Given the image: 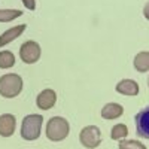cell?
Returning <instances> with one entry per match:
<instances>
[{
    "instance_id": "6da1fadb",
    "label": "cell",
    "mask_w": 149,
    "mask_h": 149,
    "mask_svg": "<svg viewBox=\"0 0 149 149\" xmlns=\"http://www.w3.org/2000/svg\"><path fill=\"white\" fill-rule=\"evenodd\" d=\"M22 91V79L17 73H8L0 78V95L14 98Z\"/></svg>"
},
{
    "instance_id": "7a4b0ae2",
    "label": "cell",
    "mask_w": 149,
    "mask_h": 149,
    "mask_svg": "<svg viewBox=\"0 0 149 149\" xmlns=\"http://www.w3.org/2000/svg\"><path fill=\"white\" fill-rule=\"evenodd\" d=\"M69 130L70 125L64 118L54 116L46 124V137L51 142H61L69 136Z\"/></svg>"
},
{
    "instance_id": "3957f363",
    "label": "cell",
    "mask_w": 149,
    "mask_h": 149,
    "mask_svg": "<svg viewBox=\"0 0 149 149\" xmlns=\"http://www.w3.org/2000/svg\"><path fill=\"white\" fill-rule=\"evenodd\" d=\"M42 122H43V116L42 115H27L22 119L21 124V137L24 140H36L40 136V130H42Z\"/></svg>"
},
{
    "instance_id": "277c9868",
    "label": "cell",
    "mask_w": 149,
    "mask_h": 149,
    "mask_svg": "<svg viewBox=\"0 0 149 149\" xmlns=\"http://www.w3.org/2000/svg\"><path fill=\"white\" fill-rule=\"evenodd\" d=\"M79 140L82 146L88 148V149H94L102 143V131L95 125H88V127L82 128L79 134Z\"/></svg>"
},
{
    "instance_id": "5b68a950",
    "label": "cell",
    "mask_w": 149,
    "mask_h": 149,
    "mask_svg": "<svg viewBox=\"0 0 149 149\" xmlns=\"http://www.w3.org/2000/svg\"><path fill=\"white\" fill-rule=\"evenodd\" d=\"M40 54H42L40 46L34 40L24 42L21 45V48H19V57H21V60L24 61V63H27V64H33V63H36V61H39Z\"/></svg>"
},
{
    "instance_id": "8992f818",
    "label": "cell",
    "mask_w": 149,
    "mask_h": 149,
    "mask_svg": "<svg viewBox=\"0 0 149 149\" xmlns=\"http://www.w3.org/2000/svg\"><path fill=\"white\" fill-rule=\"evenodd\" d=\"M134 121H136V131H137V134L143 139H149V106L139 110Z\"/></svg>"
},
{
    "instance_id": "52a82bcc",
    "label": "cell",
    "mask_w": 149,
    "mask_h": 149,
    "mask_svg": "<svg viewBox=\"0 0 149 149\" xmlns=\"http://www.w3.org/2000/svg\"><path fill=\"white\" fill-rule=\"evenodd\" d=\"M17 121L12 113H3L0 115V136L3 137H10L15 133Z\"/></svg>"
},
{
    "instance_id": "ba28073f",
    "label": "cell",
    "mask_w": 149,
    "mask_h": 149,
    "mask_svg": "<svg viewBox=\"0 0 149 149\" xmlns=\"http://www.w3.org/2000/svg\"><path fill=\"white\" fill-rule=\"evenodd\" d=\"M57 102V94L54 90H43L39 95H37L36 98V104L39 109L42 110H48V109H51Z\"/></svg>"
},
{
    "instance_id": "9c48e42d",
    "label": "cell",
    "mask_w": 149,
    "mask_h": 149,
    "mask_svg": "<svg viewBox=\"0 0 149 149\" xmlns=\"http://www.w3.org/2000/svg\"><path fill=\"white\" fill-rule=\"evenodd\" d=\"M116 93L124 95H137L139 94V84L133 79H122L116 84Z\"/></svg>"
},
{
    "instance_id": "30bf717a",
    "label": "cell",
    "mask_w": 149,
    "mask_h": 149,
    "mask_svg": "<svg viewBox=\"0 0 149 149\" xmlns=\"http://www.w3.org/2000/svg\"><path fill=\"white\" fill-rule=\"evenodd\" d=\"M26 27H27L26 24H19V26H15V27L6 30L3 34H0V48L5 46V45H8V43H10L14 39H17V37H19V36L24 33Z\"/></svg>"
},
{
    "instance_id": "8fae6325",
    "label": "cell",
    "mask_w": 149,
    "mask_h": 149,
    "mask_svg": "<svg viewBox=\"0 0 149 149\" xmlns=\"http://www.w3.org/2000/svg\"><path fill=\"white\" fill-rule=\"evenodd\" d=\"M124 113V107L118 103H107L102 109V118L104 119H118Z\"/></svg>"
},
{
    "instance_id": "7c38bea8",
    "label": "cell",
    "mask_w": 149,
    "mask_h": 149,
    "mask_svg": "<svg viewBox=\"0 0 149 149\" xmlns=\"http://www.w3.org/2000/svg\"><path fill=\"white\" fill-rule=\"evenodd\" d=\"M133 64H134V69L137 70V72H140V73L148 72L149 70V52L148 51L139 52L137 55L134 57Z\"/></svg>"
},
{
    "instance_id": "4fadbf2b",
    "label": "cell",
    "mask_w": 149,
    "mask_h": 149,
    "mask_svg": "<svg viewBox=\"0 0 149 149\" xmlns=\"http://www.w3.org/2000/svg\"><path fill=\"white\" fill-rule=\"evenodd\" d=\"M22 15L19 9H0V22H9Z\"/></svg>"
},
{
    "instance_id": "5bb4252c",
    "label": "cell",
    "mask_w": 149,
    "mask_h": 149,
    "mask_svg": "<svg viewBox=\"0 0 149 149\" xmlns=\"http://www.w3.org/2000/svg\"><path fill=\"white\" fill-rule=\"evenodd\" d=\"M128 134V128L127 125H124V124H116V125L112 127V131H110V137L113 140H122L125 139Z\"/></svg>"
},
{
    "instance_id": "9a60e30c",
    "label": "cell",
    "mask_w": 149,
    "mask_h": 149,
    "mask_svg": "<svg viewBox=\"0 0 149 149\" xmlns=\"http://www.w3.org/2000/svg\"><path fill=\"white\" fill-rule=\"evenodd\" d=\"M15 64V55L10 51L0 52V69H10Z\"/></svg>"
},
{
    "instance_id": "2e32d148",
    "label": "cell",
    "mask_w": 149,
    "mask_h": 149,
    "mask_svg": "<svg viewBox=\"0 0 149 149\" xmlns=\"http://www.w3.org/2000/svg\"><path fill=\"white\" fill-rule=\"evenodd\" d=\"M119 149H146V146L139 140H121L118 145Z\"/></svg>"
},
{
    "instance_id": "e0dca14e",
    "label": "cell",
    "mask_w": 149,
    "mask_h": 149,
    "mask_svg": "<svg viewBox=\"0 0 149 149\" xmlns=\"http://www.w3.org/2000/svg\"><path fill=\"white\" fill-rule=\"evenodd\" d=\"M29 10H34L36 9V0H21Z\"/></svg>"
},
{
    "instance_id": "ac0fdd59",
    "label": "cell",
    "mask_w": 149,
    "mask_h": 149,
    "mask_svg": "<svg viewBox=\"0 0 149 149\" xmlns=\"http://www.w3.org/2000/svg\"><path fill=\"white\" fill-rule=\"evenodd\" d=\"M143 15H145V18L146 19H149V2L145 5V8H143Z\"/></svg>"
},
{
    "instance_id": "d6986e66",
    "label": "cell",
    "mask_w": 149,
    "mask_h": 149,
    "mask_svg": "<svg viewBox=\"0 0 149 149\" xmlns=\"http://www.w3.org/2000/svg\"><path fill=\"white\" fill-rule=\"evenodd\" d=\"M148 84H149V81H148Z\"/></svg>"
}]
</instances>
